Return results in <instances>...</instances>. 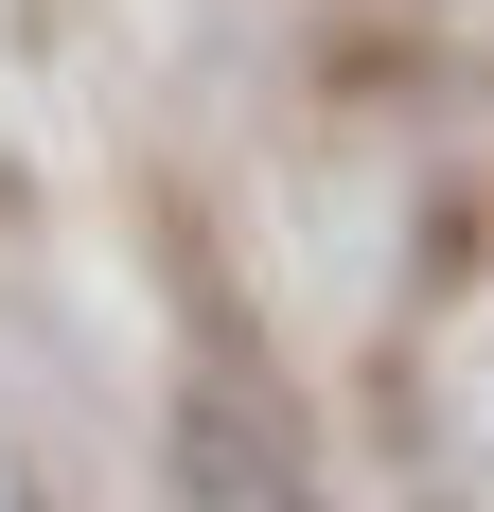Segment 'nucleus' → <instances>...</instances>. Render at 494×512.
Masks as SVG:
<instances>
[{
	"label": "nucleus",
	"instance_id": "obj_2",
	"mask_svg": "<svg viewBox=\"0 0 494 512\" xmlns=\"http://www.w3.org/2000/svg\"><path fill=\"white\" fill-rule=\"evenodd\" d=\"M0 512H36V477H18V460H0Z\"/></svg>",
	"mask_w": 494,
	"mask_h": 512
},
{
	"label": "nucleus",
	"instance_id": "obj_1",
	"mask_svg": "<svg viewBox=\"0 0 494 512\" xmlns=\"http://www.w3.org/2000/svg\"><path fill=\"white\" fill-rule=\"evenodd\" d=\"M177 495H195V512H300V460H283V424L247 407L230 371H195V389H177Z\"/></svg>",
	"mask_w": 494,
	"mask_h": 512
}]
</instances>
